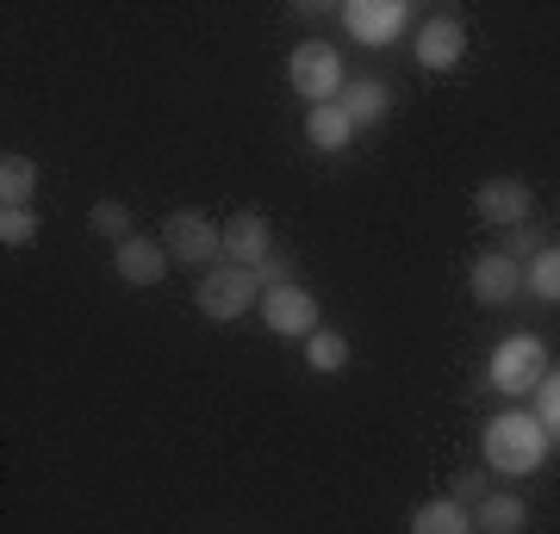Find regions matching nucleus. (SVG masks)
<instances>
[{
	"mask_svg": "<svg viewBox=\"0 0 560 534\" xmlns=\"http://www.w3.org/2000/svg\"><path fill=\"white\" fill-rule=\"evenodd\" d=\"M480 441H486V466L499 478H529L541 460H548V448H555L548 429L536 423V411H499L486 423Z\"/></svg>",
	"mask_w": 560,
	"mask_h": 534,
	"instance_id": "f257e3e1",
	"label": "nucleus"
},
{
	"mask_svg": "<svg viewBox=\"0 0 560 534\" xmlns=\"http://www.w3.org/2000/svg\"><path fill=\"white\" fill-rule=\"evenodd\" d=\"M287 87L305 99V106H337L349 75H342V50L324 38H305L293 44V57H287Z\"/></svg>",
	"mask_w": 560,
	"mask_h": 534,
	"instance_id": "f03ea898",
	"label": "nucleus"
},
{
	"mask_svg": "<svg viewBox=\"0 0 560 534\" xmlns=\"http://www.w3.org/2000/svg\"><path fill=\"white\" fill-rule=\"evenodd\" d=\"M548 342L541 336H504L499 348H492V360H486V385L504 397H523V392H536L541 379H548Z\"/></svg>",
	"mask_w": 560,
	"mask_h": 534,
	"instance_id": "7ed1b4c3",
	"label": "nucleus"
},
{
	"mask_svg": "<svg viewBox=\"0 0 560 534\" xmlns=\"http://www.w3.org/2000/svg\"><path fill=\"white\" fill-rule=\"evenodd\" d=\"M261 293H268V286H261L256 268H231V261H224V268H212V274L194 286V305H200L212 323H237Z\"/></svg>",
	"mask_w": 560,
	"mask_h": 534,
	"instance_id": "20e7f679",
	"label": "nucleus"
},
{
	"mask_svg": "<svg viewBox=\"0 0 560 534\" xmlns=\"http://www.w3.org/2000/svg\"><path fill=\"white\" fill-rule=\"evenodd\" d=\"M162 249L180 268H212L224 256V224H212L206 212H175V218L162 224Z\"/></svg>",
	"mask_w": 560,
	"mask_h": 534,
	"instance_id": "39448f33",
	"label": "nucleus"
},
{
	"mask_svg": "<svg viewBox=\"0 0 560 534\" xmlns=\"http://www.w3.org/2000/svg\"><path fill=\"white\" fill-rule=\"evenodd\" d=\"M529 212H536V193H529L517 175H492V180H480V187H474V218H480V224L523 230V224H529Z\"/></svg>",
	"mask_w": 560,
	"mask_h": 534,
	"instance_id": "423d86ee",
	"label": "nucleus"
},
{
	"mask_svg": "<svg viewBox=\"0 0 560 534\" xmlns=\"http://www.w3.org/2000/svg\"><path fill=\"white\" fill-rule=\"evenodd\" d=\"M342 25H349V38H355V44L381 50V44H399L405 38L411 7H405V0H349V7H342Z\"/></svg>",
	"mask_w": 560,
	"mask_h": 534,
	"instance_id": "0eeeda50",
	"label": "nucleus"
},
{
	"mask_svg": "<svg viewBox=\"0 0 560 534\" xmlns=\"http://www.w3.org/2000/svg\"><path fill=\"white\" fill-rule=\"evenodd\" d=\"M261 323H268L275 336H293V342H305L312 330H324L312 286H275V293H261Z\"/></svg>",
	"mask_w": 560,
	"mask_h": 534,
	"instance_id": "6e6552de",
	"label": "nucleus"
},
{
	"mask_svg": "<svg viewBox=\"0 0 560 534\" xmlns=\"http://www.w3.org/2000/svg\"><path fill=\"white\" fill-rule=\"evenodd\" d=\"M224 261L231 268H256V274L275 261V230H268L261 212H237V218L224 224Z\"/></svg>",
	"mask_w": 560,
	"mask_h": 534,
	"instance_id": "1a4fd4ad",
	"label": "nucleus"
},
{
	"mask_svg": "<svg viewBox=\"0 0 560 534\" xmlns=\"http://www.w3.org/2000/svg\"><path fill=\"white\" fill-rule=\"evenodd\" d=\"M467 286H474V298H480L486 311H492V305H511V298L523 293V261H511L504 249H486V256H474Z\"/></svg>",
	"mask_w": 560,
	"mask_h": 534,
	"instance_id": "9d476101",
	"label": "nucleus"
},
{
	"mask_svg": "<svg viewBox=\"0 0 560 534\" xmlns=\"http://www.w3.org/2000/svg\"><path fill=\"white\" fill-rule=\"evenodd\" d=\"M411 50H418L423 69H436V75H442V69H455V62L467 57V25L448 20V13H436V20H423V25H418Z\"/></svg>",
	"mask_w": 560,
	"mask_h": 534,
	"instance_id": "9b49d317",
	"label": "nucleus"
},
{
	"mask_svg": "<svg viewBox=\"0 0 560 534\" xmlns=\"http://www.w3.org/2000/svg\"><path fill=\"white\" fill-rule=\"evenodd\" d=\"M175 261H168V249L162 242H150V237H131V242H119L113 249V274L125 280V286H162V274H168Z\"/></svg>",
	"mask_w": 560,
	"mask_h": 534,
	"instance_id": "f8f14e48",
	"label": "nucleus"
},
{
	"mask_svg": "<svg viewBox=\"0 0 560 534\" xmlns=\"http://www.w3.org/2000/svg\"><path fill=\"white\" fill-rule=\"evenodd\" d=\"M361 131H355V119L342 112V106H312L305 112V143L318 150V156H337V150H349Z\"/></svg>",
	"mask_w": 560,
	"mask_h": 534,
	"instance_id": "ddd939ff",
	"label": "nucleus"
},
{
	"mask_svg": "<svg viewBox=\"0 0 560 534\" xmlns=\"http://www.w3.org/2000/svg\"><path fill=\"white\" fill-rule=\"evenodd\" d=\"M523 522H529V510H523L517 491H486L474 503V529L480 534H523Z\"/></svg>",
	"mask_w": 560,
	"mask_h": 534,
	"instance_id": "4468645a",
	"label": "nucleus"
},
{
	"mask_svg": "<svg viewBox=\"0 0 560 534\" xmlns=\"http://www.w3.org/2000/svg\"><path fill=\"white\" fill-rule=\"evenodd\" d=\"M342 112L355 119V131H368V124H381L386 119V106H393V94H386V81H374V75H361V81H349L342 87V99H337Z\"/></svg>",
	"mask_w": 560,
	"mask_h": 534,
	"instance_id": "2eb2a0df",
	"label": "nucleus"
},
{
	"mask_svg": "<svg viewBox=\"0 0 560 534\" xmlns=\"http://www.w3.org/2000/svg\"><path fill=\"white\" fill-rule=\"evenodd\" d=\"M411 534H474V510L455 503V497H430V503L411 515Z\"/></svg>",
	"mask_w": 560,
	"mask_h": 534,
	"instance_id": "dca6fc26",
	"label": "nucleus"
},
{
	"mask_svg": "<svg viewBox=\"0 0 560 534\" xmlns=\"http://www.w3.org/2000/svg\"><path fill=\"white\" fill-rule=\"evenodd\" d=\"M32 193H38V162L32 156H0V205H32Z\"/></svg>",
	"mask_w": 560,
	"mask_h": 534,
	"instance_id": "f3484780",
	"label": "nucleus"
},
{
	"mask_svg": "<svg viewBox=\"0 0 560 534\" xmlns=\"http://www.w3.org/2000/svg\"><path fill=\"white\" fill-rule=\"evenodd\" d=\"M523 286H529L536 298H548V305H560V242H541L536 256H529Z\"/></svg>",
	"mask_w": 560,
	"mask_h": 534,
	"instance_id": "a211bd4d",
	"label": "nucleus"
},
{
	"mask_svg": "<svg viewBox=\"0 0 560 534\" xmlns=\"http://www.w3.org/2000/svg\"><path fill=\"white\" fill-rule=\"evenodd\" d=\"M305 367L312 373H342L349 367V336L342 330H312L305 336Z\"/></svg>",
	"mask_w": 560,
	"mask_h": 534,
	"instance_id": "6ab92c4d",
	"label": "nucleus"
},
{
	"mask_svg": "<svg viewBox=\"0 0 560 534\" xmlns=\"http://www.w3.org/2000/svg\"><path fill=\"white\" fill-rule=\"evenodd\" d=\"M88 230H94V237H106L113 249H119V242H131V205H119V199H101V205L88 212Z\"/></svg>",
	"mask_w": 560,
	"mask_h": 534,
	"instance_id": "aec40b11",
	"label": "nucleus"
},
{
	"mask_svg": "<svg viewBox=\"0 0 560 534\" xmlns=\"http://www.w3.org/2000/svg\"><path fill=\"white\" fill-rule=\"evenodd\" d=\"M0 242L7 249H32L38 242V212L32 205H0Z\"/></svg>",
	"mask_w": 560,
	"mask_h": 534,
	"instance_id": "412c9836",
	"label": "nucleus"
},
{
	"mask_svg": "<svg viewBox=\"0 0 560 534\" xmlns=\"http://www.w3.org/2000/svg\"><path fill=\"white\" fill-rule=\"evenodd\" d=\"M536 423L548 429V441L560 448V367H548V379L536 385Z\"/></svg>",
	"mask_w": 560,
	"mask_h": 534,
	"instance_id": "4be33fe9",
	"label": "nucleus"
},
{
	"mask_svg": "<svg viewBox=\"0 0 560 534\" xmlns=\"http://www.w3.org/2000/svg\"><path fill=\"white\" fill-rule=\"evenodd\" d=\"M448 497H455V503H467V510H474V503H480V497H486V485H480V478H474V473H460V478H455V491H448Z\"/></svg>",
	"mask_w": 560,
	"mask_h": 534,
	"instance_id": "5701e85b",
	"label": "nucleus"
},
{
	"mask_svg": "<svg viewBox=\"0 0 560 534\" xmlns=\"http://www.w3.org/2000/svg\"><path fill=\"white\" fill-rule=\"evenodd\" d=\"M261 286H268V293H275V286H300V280H293V261H268V268H261Z\"/></svg>",
	"mask_w": 560,
	"mask_h": 534,
	"instance_id": "b1692460",
	"label": "nucleus"
}]
</instances>
